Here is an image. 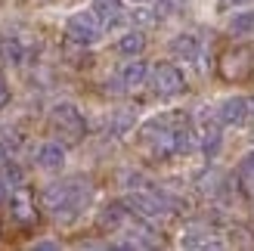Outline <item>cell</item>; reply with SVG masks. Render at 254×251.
<instances>
[{
	"label": "cell",
	"instance_id": "obj_28",
	"mask_svg": "<svg viewBox=\"0 0 254 251\" xmlns=\"http://www.w3.org/2000/svg\"><path fill=\"white\" fill-rule=\"evenodd\" d=\"M251 112H254V99H251Z\"/></svg>",
	"mask_w": 254,
	"mask_h": 251
},
{
	"label": "cell",
	"instance_id": "obj_26",
	"mask_svg": "<svg viewBox=\"0 0 254 251\" xmlns=\"http://www.w3.org/2000/svg\"><path fill=\"white\" fill-rule=\"evenodd\" d=\"M6 165V152H3V146H0V168Z\"/></svg>",
	"mask_w": 254,
	"mask_h": 251
},
{
	"label": "cell",
	"instance_id": "obj_8",
	"mask_svg": "<svg viewBox=\"0 0 254 251\" xmlns=\"http://www.w3.org/2000/svg\"><path fill=\"white\" fill-rule=\"evenodd\" d=\"M9 217H12V223H19V227H25V230L41 220V211H37L34 195L28 189H16V195L9 198Z\"/></svg>",
	"mask_w": 254,
	"mask_h": 251
},
{
	"label": "cell",
	"instance_id": "obj_2",
	"mask_svg": "<svg viewBox=\"0 0 254 251\" xmlns=\"http://www.w3.org/2000/svg\"><path fill=\"white\" fill-rule=\"evenodd\" d=\"M180 115L174 118H152L146 121L143 127H139V143H143L146 155L152 161H168L174 155H180V136H177V130H180Z\"/></svg>",
	"mask_w": 254,
	"mask_h": 251
},
{
	"label": "cell",
	"instance_id": "obj_27",
	"mask_svg": "<svg viewBox=\"0 0 254 251\" xmlns=\"http://www.w3.org/2000/svg\"><path fill=\"white\" fill-rule=\"evenodd\" d=\"M133 3H146V0H133Z\"/></svg>",
	"mask_w": 254,
	"mask_h": 251
},
{
	"label": "cell",
	"instance_id": "obj_5",
	"mask_svg": "<svg viewBox=\"0 0 254 251\" xmlns=\"http://www.w3.org/2000/svg\"><path fill=\"white\" fill-rule=\"evenodd\" d=\"M103 22L96 19V12L93 9H87V12H71V16L65 19V37L71 44H78V47H93L99 37H103Z\"/></svg>",
	"mask_w": 254,
	"mask_h": 251
},
{
	"label": "cell",
	"instance_id": "obj_7",
	"mask_svg": "<svg viewBox=\"0 0 254 251\" xmlns=\"http://www.w3.org/2000/svg\"><path fill=\"white\" fill-rule=\"evenodd\" d=\"M152 87H155L158 96H180L186 90V78H183V71L177 65L161 62V65L152 68Z\"/></svg>",
	"mask_w": 254,
	"mask_h": 251
},
{
	"label": "cell",
	"instance_id": "obj_21",
	"mask_svg": "<svg viewBox=\"0 0 254 251\" xmlns=\"http://www.w3.org/2000/svg\"><path fill=\"white\" fill-rule=\"evenodd\" d=\"M130 127H133V112H127V109L115 112V118H112V133H115V136H124Z\"/></svg>",
	"mask_w": 254,
	"mask_h": 251
},
{
	"label": "cell",
	"instance_id": "obj_20",
	"mask_svg": "<svg viewBox=\"0 0 254 251\" xmlns=\"http://www.w3.org/2000/svg\"><path fill=\"white\" fill-rule=\"evenodd\" d=\"M183 245L186 248H214L217 239H211V233H205V230H186Z\"/></svg>",
	"mask_w": 254,
	"mask_h": 251
},
{
	"label": "cell",
	"instance_id": "obj_15",
	"mask_svg": "<svg viewBox=\"0 0 254 251\" xmlns=\"http://www.w3.org/2000/svg\"><path fill=\"white\" fill-rule=\"evenodd\" d=\"M0 59H3L6 65H22L25 62V47H22L19 37H9V34L0 37Z\"/></svg>",
	"mask_w": 254,
	"mask_h": 251
},
{
	"label": "cell",
	"instance_id": "obj_19",
	"mask_svg": "<svg viewBox=\"0 0 254 251\" xmlns=\"http://www.w3.org/2000/svg\"><path fill=\"white\" fill-rule=\"evenodd\" d=\"M230 34H239V37L254 34V9H242V12H236V16L230 19Z\"/></svg>",
	"mask_w": 254,
	"mask_h": 251
},
{
	"label": "cell",
	"instance_id": "obj_1",
	"mask_svg": "<svg viewBox=\"0 0 254 251\" xmlns=\"http://www.w3.org/2000/svg\"><path fill=\"white\" fill-rule=\"evenodd\" d=\"M90 198V186L84 180H65V183H50L41 192V205L50 217L56 220H74L78 211Z\"/></svg>",
	"mask_w": 254,
	"mask_h": 251
},
{
	"label": "cell",
	"instance_id": "obj_22",
	"mask_svg": "<svg viewBox=\"0 0 254 251\" xmlns=\"http://www.w3.org/2000/svg\"><path fill=\"white\" fill-rule=\"evenodd\" d=\"M180 9H183V0H158V3H155V16L168 19V16H177Z\"/></svg>",
	"mask_w": 254,
	"mask_h": 251
},
{
	"label": "cell",
	"instance_id": "obj_17",
	"mask_svg": "<svg viewBox=\"0 0 254 251\" xmlns=\"http://www.w3.org/2000/svg\"><path fill=\"white\" fill-rule=\"evenodd\" d=\"M143 50H146V34L143 31H127V34H121L118 53H124V56H139Z\"/></svg>",
	"mask_w": 254,
	"mask_h": 251
},
{
	"label": "cell",
	"instance_id": "obj_4",
	"mask_svg": "<svg viewBox=\"0 0 254 251\" xmlns=\"http://www.w3.org/2000/svg\"><path fill=\"white\" fill-rule=\"evenodd\" d=\"M50 124H53V130L62 136L65 143H81L84 133H87V121L78 109H74L71 103H59L53 106V112H50Z\"/></svg>",
	"mask_w": 254,
	"mask_h": 251
},
{
	"label": "cell",
	"instance_id": "obj_14",
	"mask_svg": "<svg viewBox=\"0 0 254 251\" xmlns=\"http://www.w3.org/2000/svg\"><path fill=\"white\" fill-rule=\"evenodd\" d=\"M171 53L186 59V62H195L198 53H201V44H198L195 34H177L174 41H171Z\"/></svg>",
	"mask_w": 254,
	"mask_h": 251
},
{
	"label": "cell",
	"instance_id": "obj_18",
	"mask_svg": "<svg viewBox=\"0 0 254 251\" xmlns=\"http://www.w3.org/2000/svg\"><path fill=\"white\" fill-rule=\"evenodd\" d=\"M198 143H201V152H205L208 158L220 149V130H217V124H205V127L198 130Z\"/></svg>",
	"mask_w": 254,
	"mask_h": 251
},
{
	"label": "cell",
	"instance_id": "obj_25",
	"mask_svg": "<svg viewBox=\"0 0 254 251\" xmlns=\"http://www.w3.org/2000/svg\"><path fill=\"white\" fill-rule=\"evenodd\" d=\"M6 202V183H0V205Z\"/></svg>",
	"mask_w": 254,
	"mask_h": 251
},
{
	"label": "cell",
	"instance_id": "obj_9",
	"mask_svg": "<svg viewBox=\"0 0 254 251\" xmlns=\"http://www.w3.org/2000/svg\"><path fill=\"white\" fill-rule=\"evenodd\" d=\"M251 115H254V112H251V99H245V96H230V99H223V103H220V112H217V118H220L223 124H233V127L245 124Z\"/></svg>",
	"mask_w": 254,
	"mask_h": 251
},
{
	"label": "cell",
	"instance_id": "obj_11",
	"mask_svg": "<svg viewBox=\"0 0 254 251\" xmlns=\"http://www.w3.org/2000/svg\"><path fill=\"white\" fill-rule=\"evenodd\" d=\"M65 165V146L62 143H44L37 149V168L44 171H59Z\"/></svg>",
	"mask_w": 254,
	"mask_h": 251
},
{
	"label": "cell",
	"instance_id": "obj_24",
	"mask_svg": "<svg viewBox=\"0 0 254 251\" xmlns=\"http://www.w3.org/2000/svg\"><path fill=\"white\" fill-rule=\"evenodd\" d=\"M245 3H251V0H220L217 6L226 12V9H239V6H245Z\"/></svg>",
	"mask_w": 254,
	"mask_h": 251
},
{
	"label": "cell",
	"instance_id": "obj_12",
	"mask_svg": "<svg viewBox=\"0 0 254 251\" xmlns=\"http://www.w3.org/2000/svg\"><path fill=\"white\" fill-rule=\"evenodd\" d=\"M96 12V19L103 22V28H115V25L124 19V9H121V0H93V6Z\"/></svg>",
	"mask_w": 254,
	"mask_h": 251
},
{
	"label": "cell",
	"instance_id": "obj_23",
	"mask_svg": "<svg viewBox=\"0 0 254 251\" xmlns=\"http://www.w3.org/2000/svg\"><path fill=\"white\" fill-rule=\"evenodd\" d=\"M9 103V84H6V74L0 71V109Z\"/></svg>",
	"mask_w": 254,
	"mask_h": 251
},
{
	"label": "cell",
	"instance_id": "obj_3",
	"mask_svg": "<svg viewBox=\"0 0 254 251\" xmlns=\"http://www.w3.org/2000/svg\"><path fill=\"white\" fill-rule=\"evenodd\" d=\"M217 74L226 84H245L254 74V47L236 44L230 50H223L217 59Z\"/></svg>",
	"mask_w": 254,
	"mask_h": 251
},
{
	"label": "cell",
	"instance_id": "obj_10",
	"mask_svg": "<svg viewBox=\"0 0 254 251\" xmlns=\"http://www.w3.org/2000/svg\"><path fill=\"white\" fill-rule=\"evenodd\" d=\"M127 217H130V211H127L121 202H112V205H106L103 211H99L96 227L103 230V233H115V230H121L124 223H127Z\"/></svg>",
	"mask_w": 254,
	"mask_h": 251
},
{
	"label": "cell",
	"instance_id": "obj_16",
	"mask_svg": "<svg viewBox=\"0 0 254 251\" xmlns=\"http://www.w3.org/2000/svg\"><path fill=\"white\" fill-rule=\"evenodd\" d=\"M236 180H239V186H242L245 195H254V152H248L242 161H239Z\"/></svg>",
	"mask_w": 254,
	"mask_h": 251
},
{
	"label": "cell",
	"instance_id": "obj_6",
	"mask_svg": "<svg viewBox=\"0 0 254 251\" xmlns=\"http://www.w3.org/2000/svg\"><path fill=\"white\" fill-rule=\"evenodd\" d=\"M127 208H133V214L143 220H158L171 214V202L158 192H133L127 198Z\"/></svg>",
	"mask_w": 254,
	"mask_h": 251
},
{
	"label": "cell",
	"instance_id": "obj_13",
	"mask_svg": "<svg viewBox=\"0 0 254 251\" xmlns=\"http://www.w3.org/2000/svg\"><path fill=\"white\" fill-rule=\"evenodd\" d=\"M146 78H149V65H146V62H139V59L127 62V65L121 68V74H118L121 87H127V90H133V87H143Z\"/></svg>",
	"mask_w": 254,
	"mask_h": 251
}]
</instances>
